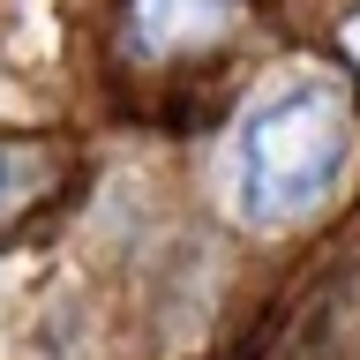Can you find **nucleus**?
Segmentation results:
<instances>
[{
	"instance_id": "1",
	"label": "nucleus",
	"mask_w": 360,
	"mask_h": 360,
	"mask_svg": "<svg viewBox=\"0 0 360 360\" xmlns=\"http://www.w3.org/2000/svg\"><path fill=\"white\" fill-rule=\"evenodd\" d=\"M353 158V98L323 75L270 90L233 135V210L248 225H292L338 188Z\"/></svg>"
},
{
	"instance_id": "3",
	"label": "nucleus",
	"mask_w": 360,
	"mask_h": 360,
	"mask_svg": "<svg viewBox=\"0 0 360 360\" xmlns=\"http://www.w3.org/2000/svg\"><path fill=\"white\" fill-rule=\"evenodd\" d=\"M30 188H38V158L15 150V143H0V218H8L15 202H30Z\"/></svg>"
},
{
	"instance_id": "2",
	"label": "nucleus",
	"mask_w": 360,
	"mask_h": 360,
	"mask_svg": "<svg viewBox=\"0 0 360 360\" xmlns=\"http://www.w3.org/2000/svg\"><path fill=\"white\" fill-rule=\"evenodd\" d=\"M240 0H128V45L143 60H173L188 45L233 30Z\"/></svg>"
}]
</instances>
